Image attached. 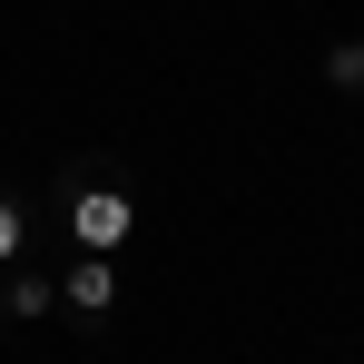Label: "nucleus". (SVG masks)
I'll list each match as a JSON object with an SVG mask.
<instances>
[{"label": "nucleus", "instance_id": "obj_3", "mask_svg": "<svg viewBox=\"0 0 364 364\" xmlns=\"http://www.w3.org/2000/svg\"><path fill=\"white\" fill-rule=\"evenodd\" d=\"M50 305H60V286H50L40 266H20V276L0 286V315H50Z\"/></svg>", "mask_w": 364, "mask_h": 364}, {"label": "nucleus", "instance_id": "obj_4", "mask_svg": "<svg viewBox=\"0 0 364 364\" xmlns=\"http://www.w3.org/2000/svg\"><path fill=\"white\" fill-rule=\"evenodd\" d=\"M325 89H345V99L364 89V40H335L325 50Z\"/></svg>", "mask_w": 364, "mask_h": 364}, {"label": "nucleus", "instance_id": "obj_5", "mask_svg": "<svg viewBox=\"0 0 364 364\" xmlns=\"http://www.w3.org/2000/svg\"><path fill=\"white\" fill-rule=\"evenodd\" d=\"M20 246H30V217H20V197H0V266H10Z\"/></svg>", "mask_w": 364, "mask_h": 364}, {"label": "nucleus", "instance_id": "obj_2", "mask_svg": "<svg viewBox=\"0 0 364 364\" xmlns=\"http://www.w3.org/2000/svg\"><path fill=\"white\" fill-rule=\"evenodd\" d=\"M60 305H69L79 335L109 325V305H119V266H109V256H69V266H60Z\"/></svg>", "mask_w": 364, "mask_h": 364}, {"label": "nucleus", "instance_id": "obj_1", "mask_svg": "<svg viewBox=\"0 0 364 364\" xmlns=\"http://www.w3.org/2000/svg\"><path fill=\"white\" fill-rule=\"evenodd\" d=\"M60 227L79 237V256H119L138 207H128V178L109 158H69V187H60Z\"/></svg>", "mask_w": 364, "mask_h": 364}]
</instances>
